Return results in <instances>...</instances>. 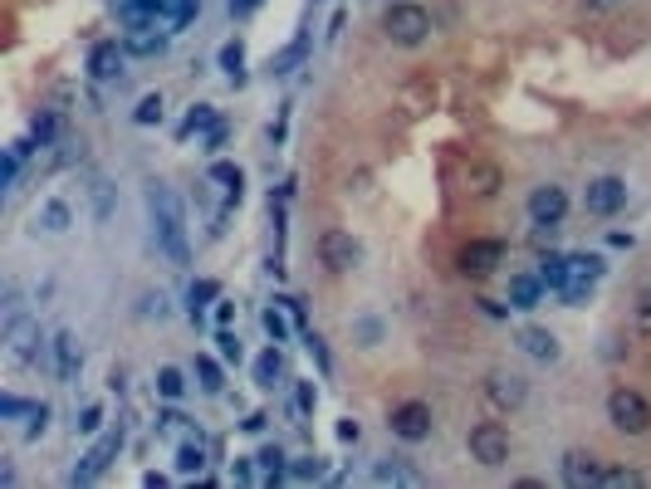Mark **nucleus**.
<instances>
[{
	"mask_svg": "<svg viewBox=\"0 0 651 489\" xmlns=\"http://www.w3.org/2000/svg\"><path fill=\"white\" fill-rule=\"evenodd\" d=\"M147 211H152V225H157V240H162L167 260H172V265H186L191 250H186V211H182V201H177V191L152 186V191H147Z\"/></svg>",
	"mask_w": 651,
	"mask_h": 489,
	"instance_id": "nucleus-1",
	"label": "nucleus"
},
{
	"mask_svg": "<svg viewBox=\"0 0 651 489\" xmlns=\"http://www.w3.org/2000/svg\"><path fill=\"white\" fill-rule=\"evenodd\" d=\"M607 416H612V426L627 431V436H647L651 431V406H647V397L632 392V387H617V392L607 397Z\"/></svg>",
	"mask_w": 651,
	"mask_h": 489,
	"instance_id": "nucleus-2",
	"label": "nucleus"
},
{
	"mask_svg": "<svg viewBox=\"0 0 651 489\" xmlns=\"http://www.w3.org/2000/svg\"><path fill=\"white\" fill-rule=\"evenodd\" d=\"M382 30H387V40L392 45H421L426 35H431V15L421 10V5H392L387 15H382Z\"/></svg>",
	"mask_w": 651,
	"mask_h": 489,
	"instance_id": "nucleus-3",
	"label": "nucleus"
},
{
	"mask_svg": "<svg viewBox=\"0 0 651 489\" xmlns=\"http://www.w3.org/2000/svg\"><path fill=\"white\" fill-rule=\"evenodd\" d=\"M470 460H480L485 470H500L510 460V431L500 421H480L470 431Z\"/></svg>",
	"mask_w": 651,
	"mask_h": 489,
	"instance_id": "nucleus-4",
	"label": "nucleus"
},
{
	"mask_svg": "<svg viewBox=\"0 0 651 489\" xmlns=\"http://www.w3.org/2000/svg\"><path fill=\"white\" fill-rule=\"evenodd\" d=\"M387 426H392L397 441H407V445L426 441V436H431V406H426V401H402V406L392 411Z\"/></svg>",
	"mask_w": 651,
	"mask_h": 489,
	"instance_id": "nucleus-5",
	"label": "nucleus"
},
{
	"mask_svg": "<svg viewBox=\"0 0 651 489\" xmlns=\"http://www.w3.org/2000/svg\"><path fill=\"white\" fill-rule=\"evenodd\" d=\"M319 260H324L333 274H348V269H358V260H363V245H358L353 235H343V230H328V235H319Z\"/></svg>",
	"mask_w": 651,
	"mask_h": 489,
	"instance_id": "nucleus-6",
	"label": "nucleus"
},
{
	"mask_svg": "<svg viewBox=\"0 0 651 489\" xmlns=\"http://www.w3.org/2000/svg\"><path fill=\"white\" fill-rule=\"evenodd\" d=\"M5 357H10V362H35V357H40V323H35V318L5 323Z\"/></svg>",
	"mask_w": 651,
	"mask_h": 489,
	"instance_id": "nucleus-7",
	"label": "nucleus"
},
{
	"mask_svg": "<svg viewBox=\"0 0 651 489\" xmlns=\"http://www.w3.org/2000/svg\"><path fill=\"white\" fill-rule=\"evenodd\" d=\"M118 450H123V426H118V431H108V436H103V441L84 455V465L74 470V485H93V480L113 465V455H118Z\"/></svg>",
	"mask_w": 651,
	"mask_h": 489,
	"instance_id": "nucleus-8",
	"label": "nucleus"
},
{
	"mask_svg": "<svg viewBox=\"0 0 651 489\" xmlns=\"http://www.w3.org/2000/svg\"><path fill=\"white\" fill-rule=\"evenodd\" d=\"M588 211L593 216H617L622 206H627V181L622 177H598V181H588Z\"/></svg>",
	"mask_w": 651,
	"mask_h": 489,
	"instance_id": "nucleus-9",
	"label": "nucleus"
},
{
	"mask_svg": "<svg viewBox=\"0 0 651 489\" xmlns=\"http://www.w3.org/2000/svg\"><path fill=\"white\" fill-rule=\"evenodd\" d=\"M563 211H568V196H563V186H534V196H529V221L534 225H558L563 221Z\"/></svg>",
	"mask_w": 651,
	"mask_h": 489,
	"instance_id": "nucleus-10",
	"label": "nucleus"
},
{
	"mask_svg": "<svg viewBox=\"0 0 651 489\" xmlns=\"http://www.w3.org/2000/svg\"><path fill=\"white\" fill-rule=\"evenodd\" d=\"M563 480H568L573 489L603 485V465H598V455H593V450H568V455H563Z\"/></svg>",
	"mask_w": 651,
	"mask_h": 489,
	"instance_id": "nucleus-11",
	"label": "nucleus"
},
{
	"mask_svg": "<svg viewBox=\"0 0 651 489\" xmlns=\"http://www.w3.org/2000/svg\"><path fill=\"white\" fill-rule=\"evenodd\" d=\"M485 397H490V406H500V411H514V406H524L529 387H524V377H514V372H490V377H485Z\"/></svg>",
	"mask_w": 651,
	"mask_h": 489,
	"instance_id": "nucleus-12",
	"label": "nucleus"
},
{
	"mask_svg": "<svg viewBox=\"0 0 651 489\" xmlns=\"http://www.w3.org/2000/svg\"><path fill=\"white\" fill-rule=\"evenodd\" d=\"M500 260H505V245H500V240H470V245L461 250V269L465 274H475V279L490 274Z\"/></svg>",
	"mask_w": 651,
	"mask_h": 489,
	"instance_id": "nucleus-13",
	"label": "nucleus"
},
{
	"mask_svg": "<svg viewBox=\"0 0 651 489\" xmlns=\"http://www.w3.org/2000/svg\"><path fill=\"white\" fill-rule=\"evenodd\" d=\"M167 35H172V30H167L162 20H152V25L128 30V35H123V49H128V54H142V59H152V54H162V49H167Z\"/></svg>",
	"mask_w": 651,
	"mask_h": 489,
	"instance_id": "nucleus-14",
	"label": "nucleus"
},
{
	"mask_svg": "<svg viewBox=\"0 0 651 489\" xmlns=\"http://www.w3.org/2000/svg\"><path fill=\"white\" fill-rule=\"evenodd\" d=\"M123 54L128 49L118 45V40H103V45L89 49V74L93 79H118V69H123Z\"/></svg>",
	"mask_w": 651,
	"mask_h": 489,
	"instance_id": "nucleus-15",
	"label": "nucleus"
},
{
	"mask_svg": "<svg viewBox=\"0 0 651 489\" xmlns=\"http://www.w3.org/2000/svg\"><path fill=\"white\" fill-rule=\"evenodd\" d=\"M152 5V15L167 25V30H182L196 20V10H201V0H147Z\"/></svg>",
	"mask_w": 651,
	"mask_h": 489,
	"instance_id": "nucleus-16",
	"label": "nucleus"
},
{
	"mask_svg": "<svg viewBox=\"0 0 651 489\" xmlns=\"http://www.w3.org/2000/svg\"><path fill=\"white\" fill-rule=\"evenodd\" d=\"M539 299H544V279H539V274H514L510 309H539Z\"/></svg>",
	"mask_w": 651,
	"mask_h": 489,
	"instance_id": "nucleus-17",
	"label": "nucleus"
},
{
	"mask_svg": "<svg viewBox=\"0 0 651 489\" xmlns=\"http://www.w3.org/2000/svg\"><path fill=\"white\" fill-rule=\"evenodd\" d=\"M519 348L529 357H539V362H554L558 357V338L549 328H519Z\"/></svg>",
	"mask_w": 651,
	"mask_h": 489,
	"instance_id": "nucleus-18",
	"label": "nucleus"
},
{
	"mask_svg": "<svg viewBox=\"0 0 651 489\" xmlns=\"http://www.w3.org/2000/svg\"><path fill=\"white\" fill-rule=\"evenodd\" d=\"M79 362H84V353H79L74 333H59V338H54V367H59V377L74 382V377H79Z\"/></svg>",
	"mask_w": 651,
	"mask_h": 489,
	"instance_id": "nucleus-19",
	"label": "nucleus"
},
{
	"mask_svg": "<svg viewBox=\"0 0 651 489\" xmlns=\"http://www.w3.org/2000/svg\"><path fill=\"white\" fill-rule=\"evenodd\" d=\"M372 480H377V485H421V475L407 460H382V465L372 470Z\"/></svg>",
	"mask_w": 651,
	"mask_h": 489,
	"instance_id": "nucleus-20",
	"label": "nucleus"
},
{
	"mask_svg": "<svg viewBox=\"0 0 651 489\" xmlns=\"http://www.w3.org/2000/svg\"><path fill=\"white\" fill-rule=\"evenodd\" d=\"M157 436H162V441H191V436H196V431H191V421H186L182 411H162V416H157Z\"/></svg>",
	"mask_w": 651,
	"mask_h": 489,
	"instance_id": "nucleus-21",
	"label": "nucleus"
},
{
	"mask_svg": "<svg viewBox=\"0 0 651 489\" xmlns=\"http://www.w3.org/2000/svg\"><path fill=\"white\" fill-rule=\"evenodd\" d=\"M201 465H206V445H201V436H191V441L177 445V470H182V475H201Z\"/></svg>",
	"mask_w": 651,
	"mask_h": 489,
	"instance_id": "nucleus-22",
	"label": "nucleus"
},
{
	"mask_svg": "<svg viewBox=\"0 0 651 489\" xmlns=\"http://www.w3.org/2000/svg\"><path fill=\"white\" fill-rule=\"evenodd\" d=\"M40 225H45L49 235H64V230L74 225V211H69L64 201H45V211H40Z\"/></svg>",
	"mask_w": 651,
	"mask_h": 489,
	"instance_id": "nucleus-23",
	"label": "nucleus"
},
{
	"mask_svg": "<svg viewBox=\"0 0 651 489\" xmlns=\"http://www.w3.org/2000/svg\"><path fill=\"white\" fill-rule=\"evenodd\" d=\"M539 279H544V289H563L568 284V255H544L539 260Z\"/></svg>",
	"mask_w": 651,
	"mask_h": 489,
	"instance_id": "nucleus-24",
	"label": "nucleus"
},
{
	"mask_svg": "<svg viewBox=\"0 0 651 489\" xmlns=\"http://www.w3.org/2000/svg\"><path fill=\"white\" fill-rule=\"evenodd\" d=\"M279 372H284V357H279L275 348H270V353H260V362H255V382H260V387H275Z\"/></svg>",
	"mask_w": 651,
	"mask_h": 489,
	"instance_id": "nucleus-25",
	"label": "nucleus"
},
{
	"mask_svg": "<svg viewBox=\"0 0 651 489\" xmlns=\"http://www.w3.org/2000/svg\"><path fill=\"white\" fill-rule=\"evenodd\" d=\"M211 128H221V123H216V113H211V108L201 103V108H191V113H186L182 137H191V133H211Z\"/></svg>",
	"mask_w": 651,
	"mask_h": 489,
	"instance_id": "nucleus-26",
	"label": "nucleus"
},
{
	"mask_svg": "<svg viewBox=\"0 0 651 489\" xmlns=\"http://www.w3.org/2000/svg\"><path fill=\"white\" fill-rule=\"evenodd\" d=\"M603 260L598 255H568V279H598Z\"/></svg>",
	"mask_w": 651,
	"mask_h": 489,
	"instance_id": "nucleus-27",
	"label": "nucleus"
},
{
	"mask_svg": "<svg viewBox=\"0 0 651 489\" xmlns=\"http://www.w3.org/2000/svg\"><path fill=\"white\" fill-rule=\"evenodd\" d=\"M211 181H216V186H226V191H231L235 201H240V167H235V162H216V167H211Z\"/></svg>",
	"mask_w": 651,
	"mask_h": 489,
	"instance_id": "nucleus-28",
	"label": "nucleus"
},
{
	"mask_svg": "<svg viewBox=\"0 0 651 489\" xmlns=\"http://www.w3.org/2000/svg\"><path fill=\"white\" fill-rule=\"evenodd\" d=\"M89 196H93V216H98V221H108V211H113V191H108V181L93 177L89 181Z\"/></svg>",
	"mask_w": 651,
	"mask_h": 489,
	"instance_id": "nucleus-29",
	"label": "nucleus"
},
{
	"mask_svg": "<svg viewBox=\"0 0 651 489\" xmlns=\"http://www.w3.org/2000/svg\"><path fill=\"white\" fill-rule=\"evenodd\" d=\"M495 186H500V172H495V167H470V191H475V196H495Z\"/></svg>",
	"mask_w": 651,
	"mask_h": 489,
	"instance_id": "nucleus-30",
	"label": "nucleus"
},
{
	"mask_svg": "<svg viewBox=\"0 0 651 489\" xmlns=\"http://www.w3.org/2000/svg\"><path fill=\"white\" fill-rule=\"evenodd\" d=\"M157 392H162V397H172V401H177V397H182V392H186V377H182V372H177V367H162V372H157Z\"/></svg>",
	"mask_w": 651,
	"mask_h": 489,
	"instance_id": "nucleus-31",
	"label": "nucleus"
},
{
	"mask_svg": "<svg viewBox=\"0 0 651 489\" xmlns=\"http://www.w3.org/2000/svg\"><path fill=\"white\" fill-rule=\"evenodd\" d=\"M289 318H294V313H284V309H265V318H260V323H265V333H270L275 343H284V338H289Z\"/></svg>",
	"mask_w": 651,
	"mask_h": 489,
	"instance_id": "nucleus-32",
	"label": "nucleus"
},
{
	"mask_svg": "<svg viewBox=\"0 0 651 489\" xmlns=\"http://www.w3.org/2000/svg\"><path fill=\"white\" fill-rule=\"evenodd\" d=\"M304 49H309V35H299V40H294V45H289V49H284V54L275 59V64H270V69H275V74H289V69H294V64L304 59Z\"/></svg>",
	"mask_w": 651,
	"mask_h": 489,
	"instance_id": "nucleus-33",
	"label": "nucleus"
},
{
	"mask_svg": "<svg viewBox=\"0 0 651 489\" xmlns=\"http://www.w3.org/2000/svg\"><path fill=\"white\" fill-rule=\"evenodd\" d=\"M133 123H142V128H152V123H162V98L157 93H147L138 103V113H133Z\"/></svg>",
	"mask_w": 651,
	"mask_h": 489,
	"instance_id": "nucleus-34",
	"label": "nucleus"
},
{
	"mask_svg": "<svg viewBox=\"0 0 651 489\" xmlns=\"http://www.w3.org/2000/svg\"><path fill=\"white\" fill-rule=\"evenodd\" d=\"M196 377H201L206 392H221V387H226V382H221V367H216L211 357H196Z\"/></svg>",
	"mask_w": 651,
	"mask_h": 489,
	"instance_id": "nucleus-35",
	"label": "nucleus"
},
{
	"mask_svg": "<svg viewBox=\"0 0 651 489\" xmlns=\"http://www.w3.org/2000/svg\"><path fill=\"white\" fill-rule=\"evenodd\" d=\"M289 475H294V480H319V475H324V460H319V455H304V460L289 465Z\"/></svg>",
	"mask_w": 651,
	"mask_h": 489,
	"instance_id": "nucleus-36",
	"label": "nucleus"
},
{
	"mask_svg": "<svg viewBox=\"0 0 651 489\" xmlns=\"http://www.w3.org/2000/svg\"><path fill=\"white\" fill-rule=\"evenodd\" d=\"M240 64H245V45H240V40H231V45L221 49V69H226L231 79H240Z\"/></svg>",
	"mask_w": 651,
	"mask_h": 489,
	"instance_id": "nucleus-37",
	"label": "nucleus"
},
{
	"mask_svg": "<svg viewBox=\"0 0 651 489\" xmlns=\"http://www.w3.org/2000/svg\"><path fill=\"white\" fill-rule=\"evenodd\" d=\"M221 289L211 284V279H201V284H191V318H201V309H206V299H216Z\"/></svg>",
	"mask_w": 651,
	"mask_h": 489,
	"instance_id": "nucleus-38",
	"label": "nucleus"
},
{
	"mask_svg": "<svg viewBox=\"0 0 651 489\" xmlns=\"http://www.w3.org/2000/svg\"><path fill=\"white\" fill-rule=\"evenodd\" d=\"M603 485L607 489H637L642 475H637V470H603Z\"/></svg>",
	"mask_w": 651,
	"mask_h": 489,
	"instance_id": "nucleus-39",
	"label": "nucleus"
},
{
	"mask_svg": "<svg viewBox=\"0 0 651 489\" xmlns=\"http://www.w3.org/2000/svg\"><path fill=\"white\" fill-rule=\"evenodd\" d=\"M216 348H221V357H226V362H240V338L231 333V323L216 333Z\"/></svg>",
	"mask_w": 651,
	"mask_h": 489,
	"instance_id": "nucleus-40",
	"label": "nucleus"
},
{
	"mask_svg": "<svg viewBox=\"0 0 651 489\" xmlns=\"http://www.w3.org/2000/svg\"><path fill=\"white\" fill-rule=\"evenodd\" d=\"M260 465H265V475H284V450H279V445H265V450H260Z\"/></svg>",
	"mask_w": 651,
	"mask_h": 489,
	"instance_id": "nucleus-41",
	"label": "nucleus"
},
{
	"mask_svg": "<svg viewBox=\"0 0 651 489\" xmlns=\"http://www.w3.org/2000/svg\"><path fill=\"white\" fill-rule=\"evenodd\" d=\"M45 421H49V406H45V401H40V406H30V426H25V436L35 441V436L45 431Z\"/></svg>",
	"mask_w": 651,
	"mask_h": 489,
	"instance_id": "nucleus-42",
	"label": "nucleus"
},
{
	"mask_svg": "<svg viewBox=\"0 0 651 489\" xmlns=\"http://www.w3.org/2000/svg\"><path fill=\"white\" fill-rule=\"evenodd\" d=\"M74 426H79V431H84V436H93V431H98V426H103V411H98V406H84V416H79V421H74Z\"/></svg>",
	"mask_w": 651,
	"mask_h": 489,
	"instance_id": "nucleus-43",
	"label": "nucleus"
},
{
	"mask_svg": "<svg viewBox=\"0 0 651 489\" xmlns=\"http://www.w3.org/2000/svg\"><path fill=\"white\" fill-rule=\"evenodd\" d=\"M142 313L147 318H167V299L162 294H142Z\"/></svg>",
	"mask_w": 651,
	"mask_h": 489,
	"instance_id": "nucleus-44",
	"label": "nucleus"
},
{
	"mask_svg": "<svg viewBox=\"0 0 651 489\" xmlns=\"http://www.w3.org/2000/svg\"><path fill=\"white\" fill-rule=\"evenodd\" d=\"M15 318H25L20 313V289H5V323H15Z\"/></svg>",
	"mask_w": 651,
	"mask_h": 489,
	"instance_id": "nucleus-45",
	"label": "nucleus"
},
{
	"mask_svg": "<svg viewBox=\"0 0 651 489\" xmlns=\"http://www.w3.org/2000/svg\"><path fill=\"white\" fill-rule=\"evenodd\" d=\"M294 401H299V411H304V416H309V411H314V387H309V382H299V392H294Z\"/></svg>",
	"mask_w": 651,
	"mask_h": 489,
	"instance_id": "nucleus-46",
	"label": "nucleus"
},
{
	"mask_svg": "<svg viewBox=\"0 0 651 489\" xmlns=\"http://www.w3.org/2000/svg\"><path fill=\"white\" fill-rule=\"evenodd\" d=\"M637 318H642V328H651V289L637 294Z\"/></svg>",
	"mask_w": 651,
	"mask_h": 489,
	"instance_id": "nucleus-47",
	"label": "nucleus"
},
{
	"mask_svg": "<svg viewBox=\"0 0 651 489\" xmlns=\"http://www.w3.org/2000/svg\"><path fill=\"white\" fill-rule=\"evenodd\" d=\"M20 411H25V401H20V397H5V401H0V416H5V421H10V416H20Z\"/></svg>",
	"mask_w": 651,
	"mask_h": 489,
	"instance_id": "nucleus-48",
	"label": "nucleus"
},
{
	"mask_svg": "<svg viewBox=\"0 0 651 489\" xmlns=\"http://www.w3.org/2000/svg\"><path fill=\"white\" fill-rule=\"evenodd\" d=\"M358 333H363V338H368V343H363V348H372V343H377V333H382V328H377V323H372V318H363V323H358Z\"/></svg>",
	"mask_w": 651,
	"mask_h": 489,
	"instance_id": "nucleus-49",
	"label": "nucleus"
},
{
	"mask_svg": "<svg viewBox=\"0 0 651 489\" xmlns=\"http://www.w3.org/2000/svg\"><path fill=\"white\" fill-rule=\"evenodd\" d=\"M265 0H231V15H250V10H260Z\"/></svg>",
	"mask_w": 651,
	"mask_h": 489,
	"instance_id": "nucleus-50",
	"label": "nucleus"
},
{
	"mask_svg": "<svg viewBox=\"0 0 651 489\" xmlns=\"http://www.w3.org/2000/svg\"><path fill=\"white\" fill-rule=\"evenodd\" d=\"M358 436H363L358 421H343V426H338V441H358Z\"/></svg>",
	"mask_w": 651,
	"mask_h": 489,
	"instance_id": "nucleus-51",
	"label": "nucleus"
},
{
	"mask_svg": "<svg viewBox=\"0 0 651 489\" xmlns=\"http://www.w3.org/2000/svg\"><path fill=\"white\" fill-rule=\"evenodd\" d=\"M231 318H235V304H221V309H216V323H221V328H226Z\"/></svg>",
	"mask_w": 651,
	"mask_h": 489,
	"instance_id": "nucleus-52",
	"label": "nucleus"
},
{
	"mask_svg": "<svg viewBox=\"0 0 651 489\" xmlns=\"http://www.w3.org/2000/svg\"><path fill=\"white\" fill-rule=\"evenodd\" d=\"M593 5H607V0H593Z\"/></svg>",
	"mask_w": 651,
	"mask_h": 489,
	"instance_id": "nucleus-53",
	"label": "nucleus"
},
{
	"mask_svg": "<svg viewBox=\"0 0 651 489\" xmlns=\"http://www.w3.org/2000/svg\"><path fill=\"white\" fill-rule=\"evenodd\" d=\"M314 5H324V0H314Z\"/></svg>",
	"mask_w": 651,
	"mask_h": 489,
	"instance_id": "nucleus-54",
	"label": "nucleus"
}]
</instances>
